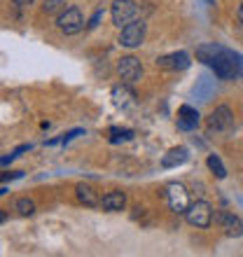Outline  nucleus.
<instances>
[{
  "label": "nucleus",
  "instance_id": "obj_2",
  "mask_svg": "<svg viewBox=\"0 0 243 257\" xmlns=\"http://www.w3.org/2000/svg\"><path fill=\"white\" fill-rule=\"evenodd\" d=\"M185 220L196 229H206L213 222V206L208 201H203V199L189 203V208L185 210Z\"/></svg>",
  "mask_w": 243,
  "mask_h": 257
},
{
  "label": "nucleus",
  "instance_id": "obj_28",
  "mask_svg": "<svg viewBox=\"0 0 243 257\" xmlns=\"http://www.w3.org/2000/svg\"><path fill=\"white\" fill-rule=\"evenodd\" d=\"M208 3H213V0H208Z\"/></svg>",
  "mask_w": 243,
  "mask_h": 257
},
{
  "label": "nucleus",
  "instance_id": "obj_10",
  "mask_svg": "<svg viewBox=\"0 0 243 257\" xmlns=\"http://www.w3.org/2000/svg\"><path fill=\"white\" fill-rule=\"evenodd\" d=\"M155 63L159 68H166V70H185V68H189V54L187 52H171V54L159 56Z\"/></svg>",
  "mask_w": 243,
  "mask_h": 257
},
{
  "label": "nucleus",
  "instance_id": "obj_17",
  "mask_svg": "<svg viewBox=\"0 0 243 257\" xmlns=\"http://www.w3.org/2000/svg\"><path fill=\"white\" fill-rule=\"evenodd\" d=\"M14 208H17V213H19V215L28 217V215H33V213H35V203L31 201V199H26V196H24V199H19V201L14 203Z\"/></svg>",
  "mask_w": 243,
  "mask_h": 257
},
{
  "label": "nucleus",
  "instance_id": "obj_11",
  "mask_svg": "<svg viewBox=\"0 0 243 257\" xmlns=\"http://www.w3.org/2000/svg\"><path fill=\"white\" fill-rule=\"evenodd\" d=\"M124 206H127V194L119 190L108 192V194L101 199V208L108 210V213H119V210H124Z\"/></svg>",
  "mask_w": 243,
  "mask_h": 257
},
{
  "label": "nucleus",
  "instance_id": "obj_5",
  "mask_svg": "<svg viewBox=\"0 0 243 257\" xmlns=\"http://www.w3.org/2000/svg\"><path fill=\"white\" fill-rule=\"evenodd\" d=\"M136 14H138V5L134 0H115L110 7V19L117 28H124L127 24H131L136 19Z\"/></svg>",
  "mask_w": 243,
  "mask_h": 257
},
{
  "label": "nucleus",
  "instance_id": "obj_19",
  "mask_svg": "<svg viewBox=\"0 0 243 257\" xmlns=\"http://www.w3.org/2000/svg\"><path fill=\"white\" fill-rule=\"evenodd\" d=\"M80 134H82V128H73V131H68V134L63 136L61 141H63V143H70V141H73V138H75V136H80Z\"/></svg>",
  "mask_w": 243,
  "mask_h": 257
},
{
  "label": "nucleus",
  "instance_id": "obj_6",
  "mask_svg": "<svg viewBox=\"0 0 243 257\" xmlns=\"http://www.w3.org/2000/svg\"><path fill=\"white\" fill-rule=\"evenodd\" d=\"M213 220H215V224L220 227V229H224V234L227 236H243V222L241 217L234 215V213H229V210H215L213 213Z\"/></svg>",
  "mask_w": 243,
  "mask_h": 257
},
{
  "label": "nucleus",
  "instance_id": "obj_16",
  "mask_svg": "<svg viewBox=\"0 0 243 257\" xmlns=\"http://www.w3.org/2000/svg\"><path fill=\"white\" fill-rule=\"evenodd\" d=\"M206 164H208V169L215 173L217 180H224V178H227V169L222 166V162H220V157H217V155H208Z\"/></svg>",
  "mask_w": 243,
  "mask_h": 257
},
{
  "label": "nucleus",
  "instance_id": "obj_20",
  "mask_svg": "<svg viewBox=\"0 0 243 257\" xmlns=\"http://www.w3.org/2000/svg\"><path fill=\"white\" fill-rule=\"evenodd\" d=\"M101 17H103V12H96L94 17H91V21H89L87 26H89V28H96V26H98V21H101Z\"/></svg>",
  "mask_w": 243,
  "mask_h": 257
},
{
  "label": "nucleus",
  "instance_id": "obj_4",
  "mask_svg": "<svg viewBox=\"0 0 243 257\" xmlns=\"http://www.w3.org/2000/svg\"><path fill=\"white\" fill-rule=\"evenodd\" d=\"M145 33H148V26H145V21H131L127 26L122 28L119 33V45L127 49H136L141 47L143 40H145Z\"/></svg>",
  "mask_w": 243,
  "mask_h": 257
},
{
  "label": "nucleus",
  "instance_id": "obj_12",
  "mask_svg": "<svg viewBox=\"0 0 243 257\" xmlns=\"http://www.w3.org/2000/svg\"><path fill=\"white\" fill-rule=\"evenodd\" d=\"M75 194H77V201L84 203V206H89V208L101 206V196H98V192H96L91 185H87V183L77 185V187H75Z\"/></svg>",
  "mask_w": 243,
  "mask_h": 257
},
{
  "label": "nucleus",
  "instance_id": "obj_18",
  "mask_svg": "<svg viewBox=\"0 0 243 257\" xmlns=\"http://www.w3.org/2000/svg\"><path fill=\"white\" fill-rule=\"evenodd\" d=\"M63 5H66V0H45L42 12H45V14H54V12H59Z\"/></svg>",
  "mask_w": 243,
  "mask_h": 257
},
{
  "label": "nucleus",
  "instance_id": "obj_23",
  "mask_svg": "<svg viewBox=\"0 0 243 257\" xmlns=\"http://www.w3.org/2000/svg\"><path fill=\"white\" fill-rule=\"evenodd\" d=\"M28 150H31V145H28V143H26V145H19V148L14 150V155L19 157V155H21V152H28Z\"/></svg>",
  "mask_w": 243,
  "mask_h": 257
},
{
  "label": "nucleus",
  "instance_id": "obj_24",
  "mask_svg": "<svg viewBox=\"0 0 243 257\" xmlns=\"http://www.w3.org/2000/svg\"><path fill=\"white\" fill-rule=\"evenodd\" d=\"M14 157H17V155H14V152H12V155H5V157H3V159H0V164H3V166H7V164L12 162Z\"/></svg>",
  "mask_w": 243,
  "mask_h": 257
},
{
  "label": "nucleus",
  "instance_id": "obj_27",
  "mask_svg": "<svg viewBox=\"0 0 243 257\" xmlns=\"http://www.w3.org/2000/svg\"><path fill=\"white\" fill-rule=\"evenodd\" d=\"M112 134H119V131H117V128H112ZM122 136H124V141H129V138H131V131H122Z\"/></svg>",
  "mask_w": 243,
  "mask_h": 257
},
{
  "label": "nucleus",
  "instance_id": "obj_9",
  "mask_svg": "<svg viewBox=\"0 0 243 257\" xmlns=\"http://www.w3.org/2000/svg\"><path fill=\"white\" fill-rule=\"evenodd\" d=\"M234 124V115L227 105H217L208 117V128L210 131H229Z\"/></svg>",
  "mask_w": 243,
  "mask_h": 257
},
{
  "label": "nucleus",
  "instance_id": "obj_22",
  "mask_svg": "<svg viewBox=\"0 0 243 257\" xmlns=\"http://www.w3.org/2000/svg\"><path fill=\"white\" fill-rule=\"evenodd\" d=\"M14 178H21V171H12V173H5L3 180H14Z\"/></svg>",
  "mask_w": 243,
  "mask_h": 257
},
{
  "label": "nucleus",
  "instance_id": "obj_14",
  "mask_svg": "<svg viewBox=\"0 0 243 257\" xmlns=\"http://www.w3.org/2000/svg\"><path fill=\"white\" fill-rule=\"evenodd\" d=\"M189 159V150L187 148H173L169 150L166 155L162 157V166L164 169H176V166H180V164H185Z\"/></svg>",
  "mask_w": 243,
  "mask_h": 257
},
{
  "label": "nucleus",
  "instance_id": "obj_3",
  "mask_svg": "<svg viewBox=\"0 0 243 257\" xmlns=\"http://www.w3.org/2000/svg\"><path fill=\"white\" fill-rule=\"evenodd\" d=\"M56 28L63 35H75L84 28V17H82L80 7H68L56 17Z\"/></svg>",
  "mask_w": 243,
  "mask_h": 257
},
{
  "label": "nucleus",
  "instance_id": "obj_25",
  "mask_svg": "<svg viewBox=\"0 0 243 257\" xmlns=\"http://www.w3.org/2000/svg\"><path fill=\"white\" fill-rule=\"evenodd\" d=\"M12 3H14L17 7H28L31 3H33V0H12Z\"/></svg>",
  "mask_w": 243,
  "mask_h": 257
},
{
  "label": "nucleus",
  "instance_id": "obj_13",
  "mask_svg": "<svg viewBox=\"0 0 243 257\" xmlns=\"http://www.w3.org/2000/svg\"><path fill=\"white\" fill-rule=\"evenodd\" d=\"M178 126L182 131H192V128L199 126V112H196L192 105H182L178 110Z\"/></svg>",
  "mask_w": 243,
  "mask_h": 257
},
{
  "label": "nucleus",
  "instance_id": "obj_21",
  "mask_svg": "<svg viewBox=\"0 0 243 257\" xmlns=\"http://www.w3.org/2000/svg\"><path fill=\"white\" fill-rule=\"evenodd\" d=\"M236 66H238V77H243V54L236 52Z\"/></svg>",
  "mask_w": 243,
  "mask_h": 257
},
{
  "label": "nucleus",
  "instance_id": "obj_15",
  "mask_svg": "<svg viewBox=\"0 0 243 257\" xmlns=\"http://www.w3.org/2000/svg\"><path fill=\"white\" fill-rule=\"evenodd\" d=\"M220 52H222V45H215V42L199 45V47H196V59H199L201 63H206V66H210V61H213Z\"/></svg>",
  "mask_w": 243,
  "mask_h": 257
},
{
  "label": "nucleus",
  "instance_id": "obj_7",
  "mask_svg": "<svg viewBox=\"0 0 243 257\" xmlns=\"http://www.w3.org/2000/svg\"><path fill=\"white\" fill-rule=\"evenodd\" d=\"M117 73H119L124 84H134L143 77V66L136 56H122L117 61Z\"/></svg>",
  "mask_w": 243,
  "mask_h": 257
},
{
  "label": "nucleus",
  "instance_id": "obj_8",
  "mask_svg": "<svg viewBox=\"0 0 243 257\" xmlns=\"http://www.w3.org/2000/svg\"><path fill=\"white\" fill-rule=\"evenodd\" d=\"M166 199H169V206L176 213H185L189 208V196H187V190L178 183H171L166 187Z\"/></svg>",
  "mask_w": 243,
  "mask_h": 257
},
{
  "label": "nucleus",
  "instance_id": "obj_1",
  "mask_svg": "<svg viewBox=\"0 0 243 257\" xmlns=\"http://www.w3.org/2000/svg\"><path fill=\"white\" fill-rule=\"evenodd\" d=\"M210 70L215 73L217 80H234L238 77V66H236V52L222 47V52L210 61Z\"/></svg>",
  "mask_w": 243,
  "mask_h": 257
},
{
  "label": "nucleus",
  "instance_id": "obj_26",
  "mask_svg": "<svg viewBox=\"0 0 243 257\" xmlns=\"http://www.w3.org/2000/svg\"><path fill=\"white\" fill-rule=\"evenodd\" d=\"M236 19H238V24L243 26V3L238 5V10H236Z\"/></svg>",
  "mask_w": 243,
  "mask_h": 257
}]
</instances>
